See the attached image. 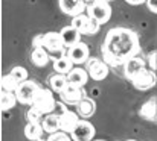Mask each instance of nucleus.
I'll return each instance as SVG.
<instances>
[{"instance_id": "obj_1", "label": "nucleus", "mask_w": 157, "mask_h": 141, "mask_svg": "<svg viewBox=\"0 0 157 141\" xmlns=\"http://www.w3.org/2000/svg\"><path fill=\"white\" fill-rule=\"evenodd\" d=\"M140 50L139 37L134 31L127 27H113L108 31L102 43V59L110 67L124 65L134 58Z\"/></svg>"}, {"instance_id": "obj_2", "label": "nucleus", "mask_w": 157, "mask_h": 141, "mask_svg": "<svg viewBox=\"0 0 157 141\" xmlns=\"http://www.w3.org/2000/svg\"><path fill=\"white\" fill-rule=\"evenodd\" d=\"M43 47L49 52L51 55V59H58L61 56H66L64 52H66V44L61 38V34L59 32H48L43 35Z\"/></svg>"}, {"instance_id": "obj_3", "label": "nucleus", "mask_w": 157, "mask_h": 141, "mask_svg": "<svg viewBox=\"0 0 157 141\" xmlns=\"http://www.w3.org/2000/svg\"><path fill=\"white\" fill-rule=\"evenodd\" d=\"M87 14L93 20H96L99 24H104L111 17V6L107 0H95V2L89 3Z\"/></svg>"}, {"instance_id": "obj_4", "label": "nucleus", "mask_w": 157, "mask_h": 141, "mask_svg": "<svg viewBox=\"0 0 157 141\" xmlns=\"http://www.w3.org/2000/svg\"><path fill=\"white\" fill-rule=\"evenodd\" d=\"M56 102H58V100H55V97H53V94L51 90L41 88V90L38 91V94H37V97H35L32 106L38 108L44 115H48V114H53V112H55Z\"/></svg>"}, {"instance_id": "obj_5", "label": "nucleus", "mask_w": 157, "mask_h": 141, "mask_svg": "<svg viewBox=\"0 0 157 141\" xmlns=\"http://www.w3.org/2000/svg\"><path fill=\"white\" fill-rule=\"evenodd\" d=\"M40 90H41V87L35 81H29L28 79V81H25V82L20 84V87H18V90H17L15 94H17V99H18L20 103H23V105H32Z\"/></svg>"}, {"instance_id": "obj_6", "label": "nucleus", "mask_w": 157, "mask_h": 141, "mask_svg": "<svg viewBox=\"0 0 157 141\" xmlns=\"http://www.w3.org/2000/svg\"><path fill=\"white\" fill-rule=\"evenodd\" d=\"M156 81H157L156 71H153V70H150V68L145 67L136 76H133L131 84H133L134 88H137L140 91H147V90H150V88H153L156 85Z\"/></svg>"}, {"instance_id": "obj_7", "label": "nucleus", "mask_w": 157, "mask_h": 141, "mask_svg": "<svg viewBox=\"0 0 157 141\" xmlns=\"http://www.w3.org/2000/svg\"><path fill=\"white\" fill-rule=\"evenodd\" d=\"M108 64L105 62L104 59H99V58H90L87 61V71H89V76L95 81H104L105 78L108 76Z\"/></svg>"}, {"instance_id": "obj_8", "label": "nucleus", "mask_w": 157, "mask_h": 141, "mask_svg": "<svg viewBox=\"0 0 157 141\" xmlns=\"http://www.w3.org/2000/svg\"><path fill=\"white\" fill-rule=\"evenodd\" d=\"M67 56L70 58V61L76 65H81L84 62H87L90 59V50H89V46L86 43H78L75 46L69 47L67 50Z\"/></svg>"}, {"instance_id": "obj_9", "label": "nucleus", "mask_w": 157, "mask_h": 141, "mask_svg": "<svg viewBox=\"0 0 157 141\" xmlns=\"http://www.w3.org/2000/svg\"><path fill=\"white\" fill-rule=\"evenodd\" d=\"M72 138L73 141H92L95 137V128L90 121L87 120H81L76 128L72 131Z\"/></svg>"}, {"instance_id": "obj_10", "label": "nucleus", "mask_w": 157, "mask_h": 141, "mask_svg": "<svg viewBox=\"0 0 157 141\" xmlns=\"http://www.w3.org/2000/svg\"><path fill=\"white\" fill-rule=\"evenodd\" d=\"M59 8L64 14L76 17L79 14H84V11H87V2L86 0H58Z\"/></svg>"}, {"instance_id": "obj_11", "label": "nucleus", "mask_w": 157, "mask_h": 141, "mask_svg": "<svg viewBox=\"0 0 157 141\" xmlns=\"http://www.w3.org/2000/svg\"><path fill=\"white\" fill-rule=\"evenodd\" d=\"M61 100L66 103V105H78L84 97H86V93L82 90V87H76V85H67L66 90L59 94Z\"/></svg>"}, {"instance_id": "obj_12", "label": "nucleus", "mask_w": 157, "mask_h": 141, "mask_svg": "<svg viewBox=\"0 0 157 141\" xmlns=\"http://www.w3.org/2000/svg\"><path fill=\"white\" fill-rule=\"evenodd\" d=\"M79 121H81V120H79L78 112L67 111V112H64L63 115H59V131L67 132V134H72V131L76 128V125H78Z\"/></svg>"}, {"instance_id": "obj_13", "label": "nucleus", "mask_w": 157, "mask_h": 141, "mask_svg": "<svg viewBox=\"0 0 157 141\" xmlns=\"http://www.w3.org/2000/svg\"><path fill=\"white\" fill-rule=\"evenodd\" d=\"M67 82L70 85H76V87H84L89 81V71L84 68H72L67 74Z\"/></svg>"}, {"instance_id": "obj_14", "label": "nucleus", "mask_w": 157, "mask_h": 141, "mask_svg": "<svg viewBox=\"0 0 157 141\" xmlns=\"http://www.w3.org/2000/svg\"><path fill=\"white\" fill-rule=\"evenodd\" d=\"M147 67V64H145V59H140V58H137V56H134V58H131V59H128L125 64H124V70H125V76L131 81L133 79V76H136L140 70H144Z\"/></svg>"}, {"instance_id": "obj_15", "label": "nucleus", "mask_w": 157, "mask_h": 141, "mask_svg": "<svg viewBox=\"0 0 157 141\" xmlns=\"http://www.w3.org/2000/svg\"><path fill=\"white\" fill-rule=\"evenodd\" d=\"M59 34H61V38H63V41H64L66 47H72V46H75V44L79 43V37H81V34H79V31L75 29L72 24L63 27V29L59 31Z\"/></svg>"}, {"instance_id": "obj_16", "label": "nucleus", "mask_w": 157, "mask_h": 141, "mask_svg": "<svg viewBox=\"0 0 157 141\" xmlns=\"http://www.w3.org/2000/svg\"><path fill=\"white\" fill-rule=\"evenodd\" d=\"M95 111H96V103H95L90 97H87V96L76 105V112H78V115L82 117V118L92 117V115L95 114Z\"/></svg>"}, {"instance_id": "obj_17", "label": "nucleus", "mask_w": 157, "mask_h": 141, "mask_svg": "<svg viewBox=\"0 0 157 141\" xmlns=\"http://www.w3.org/2000/svg\"><path fill=\"white\" fill-rule=\"evenodd\" d=\"M49 59H51V55L44 47H34V50L31 53V61L34 65L44 67V65H48Z\"/></svg>"}, {"instance_id": "obj_18", "label": "nucleus", "mask_w": 157, "mask_h": 141, "mask_svg": "<svg viewBox=\"0 0 157 141\" xmlns=\"http://www.w3.org/2000/svg\"><path fill=\"white\" fill-rule=\"evenodd\" d=\"M139 115L144 117L145 120H154L157 117V100L156 99H150L147 100L140 109H139Z\"/></svg>"}, {"instance_id": "obj_19", "label": "nucleus", "mask_w": 157, "mask_h": 141, "mask_svg": "<svg viewBox=\"0 0 157 141\" xmlns=\"http://www.w3.org/2000/svg\"><path fill=\"white\" fill-rule=\"evenodd\" d=\"M49 85H51V90H52V91L61 94L66 90V87L69 85L67 76H66V74H61V73H55V74H52V76L49 78Z\"/></svg>"}, {"instance_id": "obj_20", "label": "nucleus", "mask_w": 157, "mask_h": 141, "mask_svg": "<svg viewBox=\"0 0 157 141\" xmlns=\"http://www.w3.org/2000/svg\"><path fill=\"white\" fill-rule=\"evenodd\" d=\"M41 126L49 134L58 132L59 131V115H56V114H48V115H44V118L41 120Z\"/></svg>"}, {"instance_id": "obj_21", "label": "nucleus", "mask_w": 157, "mask_h": 141, "mask_svg": "<svg viewBox=\"0 0 157 141\" xmlns=\"http://www.w3.org/2000/svg\"><path fill=\"white\" fill-rule=\"evenodd\" d=\"M44 129L41 126V123H28L25 128V137L31 141H38L40 137L43 135Z\"/></svg>"}, {"instance_id": "obj_22", "label": "nucleus", "mask_w": 157, "mask_h": 141, "mask_svg": "<svg viewBox=\"0 0 157 141\" xmlns=\"http://www.w3.org/2000/svg\"><path fill=\"white\" fill-rule=\"evenodd\" d=\"M90 21H92V17H90L89 14H79V15L73 17V20H72V26H73L75 29H78L79 34L86 35V31H87Z\"/></svg>"}, {"instance_id": "obj_23", "label": "nucleus", "mask_w": 157, "mask_h": 141, "mask_svg": "<svg viewBox=\"0 0 157 141\" xmlns=\"http://www.w3.org/2000/svg\"><path fill=\"white\" fill-rule=\"evenodd\" d=\"M73 67V62L70 61V58L66 55V56H61L58 59L53 61V70L56 73H61V74H67Z\"/></svg>"}, {"instance_id": "obj_24", "label": "nucleus", "mask_w": 157, "mask_h": 141, "mask_svg": "<svg viewBox=\"0 0 157 141\" xmlns=\"http://www.w3.org/2000/svg\"><path fill=\"white\" fill-rule=\"evenodd\" d=\"M18 87H20V82H17V81L11 76V73H8V74H5V76L2 78V91L17 93Z\"/></svg>"}, {"instance_id": "obj_25", "label": "nucleus", "mask_w": 157, "mask_h": 141, "mask_svg": "<svg viewBox=\"0 0 157 141\" xmlns=\"http://www.w3.org/2000/svg\"><path fill=\"white\" fill-rule=\"evenodd\" d=\"M17 102H18V99H17V94L15 93L2 91V100H0V103H2V109L3 111H8V109L14 108L17 105Z\"/></svg>"}, {"instance_id": "obj_26", "label": "nucleus", "mask_w": 157, "mask_h": 141, "mask_svg": "<svg viewBox=\"0 0 157 141\" xmlns=\"http://www.w3.org/2000/svg\"><path fill=\"white\" fill-rule=\"evenodd\" d=\"M26 118H28V123H41V120L44 118V114L38 108L31 105V108L26 112Z\"/></svg>"}, {"instance_id": "obj_27", "label": "nucleus", "mask_w": 157, "mask_h": 141, "mask_svg": "<svg viewBox=\"0 0 157 141\" xmlns=\"http://www.w3.org/2000/svg\"><path fill=\"white\" fill-rule=\"evenodd\" d=\"M11 76L17 81V82H25V81H28V70L25 68V67H14L11 71Z\"/></svg>"}, {"instance_id": "obj_28", "label": "nucleus", "mask_w": 157, "mask_h": 141, "mask_svg": "<svg viewBox=\"0 0 157 141\" xmlns=\"http://www.w3.org/2000/svg\"><path fill=\"white\" fill-rule=\"evenodd\" d=\"M145 64H147V68L156 71L157 68V52H150L147 59H145Z\"/></svg>"}, {"instance_id": "obj_29", "label": "nucleus", "mask_w": 157, "mask_h": 141, "mask_svg": "<svg viewBox=\"0 0 157 141\" xmlns=\"http://www.w3.org/2000/svg\"><path fill=\"white\" fill-rule=\"evenodd\" d=\"M49 141H73L72 135H69L67 132H63V131H58L51 135Z\"/></svg>"}, {"instance_id": "obj_30", "label": "nucleus", "mask_w": 157, "mask_h": 141, "mask_svg": "<svg viewBox=\"0 0 157 141\" xmlns=\"http://www.w3.org/2000/svg\"><path fill=\"white\" fill-rule=\"evenodd\" d=\"M69 109L66 108V103L64 102H56V108H55V112L53 114H56V115H63L64 112H67Z\"/></svg>"}, {"instance_id": "obj_31", "label": "nucleus", "mask_w": 157, "mask_h": 141, "mask_svg": "<svg viewBox=\"0 0 157 141\" xmlns=\"http://www.w3.org/2000/svg\"><path fill=\"white\" fill-rule=\"evenodd\" d=\"M147 6L151 12L157 14V0H147Z\"/></svg>"}, {"instance_id": "obj_32", "label": "nucleus", "mask_w": 157, "mask_h": 141, "mask_svg": "<svg viewBox=\"0 0 157 141\" xmlns=\"http://www.w3.org/2000/svg\"><path fill=\"white\" fill-rule=\"evenodd\" d=\"M127 3L130 5H142V3H147V0H125Z\"/></svg>"}, {"instance_id": "obj_33", "label": "nucleus", "mask_w": 157, "mask_h": 141, "mask_svg": "<svg viewBox=\"0 0 157 141\" xmlns=\"http://www.w3.org/2000/svg\"><path fill=\"white\" fill-rule=\"evenodd\" d=\"M86 2H89V3H92V2H95V0H86Z\"/></svg>"}, {"instance_id": "obj_34", "label": "nucleus", "mask_w": 157, "mask_h": 141, "mask_svg": "<svg viewBox=\"0 0 157 141\" xmlns=\"http://www.w3.org/2000/svg\"><path fill=\"white\" fill-rule=\"evenodd\" d=\"M127 141H137V140H127Z\"/></svg>"}, {"instance_id": "obj_35", "label": "nucleus", "mask_w": 157, "mask_h": 141, "mask_svg": "<svg viewBox=\"0 0 157 141\" xmlns=\"http://www.w3.org/2000/svg\"><path fill=\"white\" fill-rule=\"evenodd\" d=\"M98 141H102V140H98Z\"/></svg>"}, {"instance_id": "obj_36", "label": "nucleus", "mask_w": 157, "mask_h": 141, "mask_svg": "<svg viewBox=\"0 0 157 141\" xmlns=\"http://www.w3.org/2000/svg\"><path fill=\"white\" fill-rule=\"evenodd\" d=\"M107 2H110V0H107Z\"/></svg>"}]
</instances>
